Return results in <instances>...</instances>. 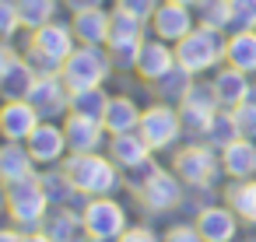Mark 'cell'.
I'll return each instance as SVG.
<instances>
[{"label":"cell","instance_id":"obj_1","mask_svg":"<svg viewBox=\"0 0 256 242\" xmlns=\"http://www.w3.org/2000/svg\"><path fill=\"white\" fill-rule=\"evenodd\" d=\"M64 172L70 176V182L84 193V196H112L126 179H123V168L109 158V151H84V154H67L64 162Z\"/></svg>","mask_w":256,"mask_h":242},{"label":"cell","instance_id":"obj_2","mask_svg":"<svg viewBox=\"0 0 256 242\" xmlns=\"http://www.w3.org/2000/svg\"><path fill=\"white\" fill-rule=\"evenodd\" d=\"M78 36H74V25L70 22H50L36 32H28V42H25V56L28 64L39 70V74H60L64 70V60L78 50Z\"/></svg>","mask_w":256,"mask_h":242},{"label":"cell","instance_id":"obj_3","mask_svg":"<svg viewBox=\"0 0 256 242\" xmlns=\"http://www.w3.org/2000/svg\"><path fill=\"white\" fill-rule=\"evenodd\" d=\"M224 50H228V36L224 32L196 25L190 36H182L176 42V64L186 67L193 78H204V74H214L224 64Z\"/></svg>","mask_w":256,"mask_h":242},{"label":"cell","instance_id":"obj_4","mask_svg":"<svg viewBox=\"0 0 256 242\" xmlns=\"http://www.w3.org/2000/svg\"><path fill=\"white\" fill-rule=\"evenodd\" d=\"M148 39H151L148 22H140V18H134V14L112 8V25H109V42H106V50H109L116 70L134 74V70H137V56H140V50H144Z\"/></svg>","mask_w":256,"mask_h":242},{"label":"cell","instance_id":"obj_5","mask_svg":"<svg viewBox=\"0 0 256 242\" xmlns=\"http://www.w3.org/2000/svg\"><path fill=\"white\" fill-rule=\"evenodd\" d=\"M134 200L140 204L144 214H172L186 204V182L172 172V165H158L148 179H140L137 186H130Z\"/></svg>","mask_w":256,"mask_h":242},{"label":"cell","instance_id":"obj_6","mask_svg":"<svg viewBox=\"0 0 256 242\" xmlns=\"http://www.w3.org/2000/svg\"><path fill=\"white\" fill-rule=\"evenodd\" d=\"M50 210H53V204H50V196H46L39 176L8 186V221H11L14 228H22L25 235H28V232H39V228L46 224Z\"/></svg>","mask_w":256,"mask_h":242},{"label":"cell","instance_id":"obj_7","mask_svg":"<svg viewBox=\"0 0 256 242\" xmlns=\"http://www.w3.org/2000/svg\"><path fill=\"white\" fill-rule=\"evenodd\" d=\"M172 172L193 190V186H214L221 176V151L207 140H190L172 151Z\"/></svg>","mask_w":256,"mask_h":242},{"label":"cell","instance_id":"obj_8","mask_svg":"<svg viewBox=\"0 0 256 242\" xmlns=\"http://www.w3.org/2000/svg\"><path fill=\"white\" fill-rule=\"evenodd\" d=\"M137 134L148 140V148H151L154 154H162V151H176L179 140L186 137V130H182V116H179V106H172V102H158V98H154L151 106H144Z\"/></svg>","mask_w":256,"mask_h":242},{"label":"cell","instance_id":"obj_9","mask_svg":"<svg viewBox=\"0 0 256 242\" xmlns=\"http://www.w3.org/2000/svg\"><path fill=\"white\" fill-rule=\"evenodd\" d=\"M112 70H116V67H112V56H109L106 46H78V50L64 60L60 78L67 81L70 92H81V88H98V84H106Z\"/></svg>","mask_w":256,"mask_h":242},{"label":"cell","instance_id":"obj_10","mask_svg":"<svg viewBox=\"0 0 256 242\" xmlns=\"http://www.w3.org/2000/svg\"><path fill=\"white\" fill-rule=\"evenodd\" d=\"M81 218H84V235L95 242H120V235L130 228L126 207L116 196H92Z\"/></svg>","mask_w":256,"mask_h":242},{"label":"cell","instance_id":"obj_11","mask_svg":"<svg viewBox=\"0 0 256 242\" xmlns=\"http://www.w3.org/2000/svg\"><path fill=\"white\" fill-rule=\"evenodd\" d=\"M28 102L39 109L42 120H64L70 112V88L60 74H39L28 92Z\"/></svg>","mask_w":256,"mask_h":242},{"label":"cell","instance_id":"obj_12","mask_svg":"<svg viewBox=\"0 0 256 242\" xmlns=\"http://www.w3.org/2000/svg\"><path fill=\"white\" fill-rule=\"evenodd\" d=\"M148 28H151L154 39H165V42L176 46L182 36H190L196 28V11L186 8V4H176V0H162L154 18L148 22Z\"/></svg>","mask_w":256,"mask_h":242},{"label":"cell","instance_id":"obj_13","mask_svg":"<svg viewBox=\"0 0 256 242\" xmlns=\"http://www.w3.org/2000/svg\"><path fill=\"white\" fill-rule=\"evenodd\" d=\"M25 144H28L32 158L39 162V168L60 165V162L70 154V148H67V134H64V123H60V120H42V123L36 126V134H32Z\"/></svg>","mask_w":256,"mask_h":242},{"label":"cell","instance_id":"obj_14","mask_svg":"<svg viewBox=\"0 0 256 242\" xmlns=\"http://www.w3.org/2000/svg\"><path fill=\"white\" fill-rule=\"evenodd\" d=\"M60 123H64V134H67V148L74 154L109 148V130H106L102 120H92V116H81V112H67Z\"/></svg>","mask_w":256,"mask_h":242},{"label":"cell","instance_id":"obj_15","mask_svg":"<svg viewBox=\"0 0 256 242\" xmlns=\"http://www.w3.org/2000/svg\"><path fill=\"white\" fill-rule=\"evenodd\" d=\"M193 224H196V232L207 238V242H235L238 238V228H242V221H238V214L221 200V204H207L204 210H196L193 214Z\"/></svg>","mask_w":256,"mask_h":242},{"label":"cell","instance_id":"obj_16","mask_svg":"<svg viewBox=\"0 0 256 242\" xmlns=\"http://www.w3.org/2000/svg\"><path fill=\"white\" fill-rule=\"evenodd\" d=\"M42 123L39 109L28 98H11V102H0V137L4 140H28L36 134V126Z\"/></svg>","mask_w":256,"mask_h":242},{"label":"cell","instance_id":"obj_17","mask_svg":"<svg viewBox=\"0 0 256 242\" xmlns=\"http://www.w3.org/2000/svg\"><path fill=\"white\" fill-rule=\"evenodd\" d=\"M39 172H42V168H39V162L32 158L28 144H22V140H4V144H0V182H4V186L36 179Z\"/></svg>","mask_w":256,"mask_h":242},{"label":"cell","instance_id":"obj_18","mask_svg":"<svg viewBox=\"0 0 256 242\" xmlns=\"http://www.w3.org/2000/svg\"><path fill=\"white\" fill-rule=\"evenodd\" d=\"M176 67V46L172 42H165V39H148L144 42V50H140V56H137V78L144 81V84H154L158 78H165L168 70Z\"/></svg>","mask_w":256,"mask_h":242},{"label":"cell","instance_id":"obj_19","mask_svg":"<svg viewBox=\"0 0 256 242\" xmlns=\"http://www.w3.org/2000/svg\"><path fill=\"white\" fill-rule=\"evenodd\" d=\"M39 182H42V190H46V196H50L53 207H78V210H84V204L92 200V196H84V193L70 182V176L64 172V165L42 168V172H39Z\"/></svg>","mask_w":256,"mask_h":242},{"label":"cell","instance_id":"obj_20","mask_svg":"<svg viewBox=\"0 0 256 242\" xmlns=\"http://www.w3.org/2000/svg\"><path fill=\"white\" fill-rule=\"evenodd\" d=\"M210 84H214V92H218L221 109H235V106H242V102H246V92H249L252 78H249V74H242V70H238V67H232V64H221V67L210 74Z\"/></svg>","mask_w":256,"mask_h":242},{"label":"cell","instance_id":"obj_21","mask_svg":"<svg viewBox=\"0 0 256 242\" xmlns=\"http://www.w3.org/2000/svg\"><path fill=\"white\" fill-rule=\"evenodd\" d=\"M109 158L123 168V172H134L137 165H144L148 158H154V151L148 148V140L130 130V134H112L109 137Z\"/></svg>","mask_w":256,"mask_h":242},{"label":"cell","instance_id":"obj_22","mask_svg":"<svg viewBox=\"0 0 256 242\" xmlns=\"http://www.w3.org/2000/svg\"><path fill=\"white\" fill-rule=\"evenodd\" d=\"M74 36L81 46H106L109 42V25H112V11L95 8V11H78L70 14Z\"/></svg>","mask_w":256,"mask_h":242},{"label":"cell","instance_id":"obj_23","mask_svg":"<svg viewBox=\"0 0 256 242\" xmlns=\"http://www.w3.org/2000/svg\"><path fill=\"white\" fill-rule=\"evenodd\" d=\"M221 172L228 179H256V140L238 137L221 151Z\"/></svg>","mask_w":256,"mask_h":242},{"label":"cell","instance_id":"obj_24","mask_svg":"<svg viewBox=\"0 0 256 242\" xmlns=\"http://www.w3.org/2000/svg\"><path fill=\"white\" fill-rule=\"evenodd\" d=\"M221 200L238 214L242 224H256V179H228V186L221 190Z\"/></svg>","mask_w":256,"mask_h":242},{"label":"cell","instance_id":"obj_25","mask_svg":"<svg viewBox=\"0 0 256 242\" xmlns=\"http://www.w3.org/2000/svg\"><path fill=\"white\" fill-rule=\"evenodd\" d=\"M140 112H144V109H140L130 95H112V98H109V109H106V116H102V123H106L109 137H112V134H130V130L140 126Z\"/></svg>","mask_w":256,"mask_h":242},{"label":"cell","instance_id":"obj_26","mask_svg":"<svg viewBox=\"0 0 256 242\" xmlns=\"http://www.w3.org/2000/svg\"><path fill=\"white\" fill-rule=\"evenodd\" d=\"M42 232L53 238V242H78L84 235V218L78 207H53Z\"/></svg>","mask_w":256,"mask_h":242},{"label":"cell","instance_id":"obj_27","mask_svg":"<svg viewBox=\"0 0 256 242\" xmlns=\"http://www.w3.org/2000/svg\"><path fill=\"white\" fill-rule=\"evenodd\" d=\"M224 64H232V67H238L242 74L256 78V28H246V32H228Z\"/></svg>","mask_w":256,"mask_h":242},{"label":"cell","instance_id":"obj_28","mask_svg":"<svg viewBox=\"0 0 256 242\" xmlns=\"http://www.w3.org/2000/svg\"><path fill=\"white\" fill-rule=\"evenodd\" d=\"M36 78H39V70L28 64V56L22 53V60L0 78V102H11V98H28V92H32V84H36Z\"/></svg>","mask_w":256,"mask_h":242},{"label":"cell","instance_id":"obj_29","mask_svg":"<svg viewBox=\"0 0 256 242\" xmlns=\"http://www.w3.org/2000/svg\"><path fill=\"white\" fill-rule=\"evenodd\" d=\"M193 81H196V78H193L186 67H179V64H176L165 78H158V81H154V84H148V88L154 92V98H158V102H172V106H179Z\"/></svg>","mask_w":256,"mask_h":242},{"label":"cell","instance_id":"obj_30","mask_svg":"<svg viewBox=\"0 0 256 242\" xmlns=\"http://www.w3.org/2000/svg\"><path fill=\"white\" fill-rule=\"evenodd\" d=\"M64 8V0H18V14H22V28L36 32L50 22H56V11Z\"/></svg>","mask_w":256,"mask_h":242},{"label":"cell","instance_id":"obj_31","mask_svg":"<svg viewBox=\"0 0 256 242\" xmlns=\"http://www.w3.org/2000/svg\"><path fill=\"white\" fill-rule=\"evenodd\" d=\"M242 137V130H238V120H235V109H218L214 112V120H210V130H207V144L210 148H218V151H224L228 144H235Z\"/></svg>","mask_w":256,"mask_h":242},{"label":"cell","instance_id":"obj_32","mask_svg":"<svg viewBox=\"0 0 256 242\" xmlns=\"http://www.w3.org/2000/svg\"><path fill=\"white\" fill-rule=\"evenodd\" d=\"M193 11H196V25L224 32V36L232 32V0H200Z\"/></svg>","mask_w":256,"mask_h":242},{"label":"cell","instance_id":"obj_33","mask_svg":"<svg viewBox=\"0 0 256 242\" xmlns=\"http://www.w3.org/2000/svg\"><path fill=\"white\" fill-rule=\"evenodd\" d=\"M109 92L98 84V88H81V92H70V112H81V116H92V120H102L106 109H109Z\"/></svg>","mask_w":256,"mask_h":242},{"label":"cell","instance_id":"obj_34","mask_svg":"<svg viewBox=\"0 0 256 242\" xmlns=\"http://www.w3.org/2000/svg\"><path fill=\"white\" fill-rule=\"evenodd\" d=\"M22 32L18 0H0V39H14Z\"/></svg>","mask_w":256,"mask_h":242},{"label":"cell","instance_id":"obj_35","mask_svg":"<svg viewBox=\"0 0 256 242\" xmlns=\"http://www.w3.org/2000/svg\"><path fill=\"white\" fill-rule=\"evenodd\" d=\"M256 28V0H232V32Z\"/></svg>","mask_w":256,"mask_h":242},{"label":"cell","instance_id":"obj_36","mask_svg":"<svg viewBox=\"0 0 256 242\" xmlns=\"http://www.w3.org/2000/svg\"><path fill=\"white\" fill-rule=\"evenodd\" d=\"M158 4H162V0H112V8H120V11H126V14L140 18V22H151Z\"/></svg>","mask_w":256,"mask_h":242},{"label":"cell","instance_id":"obj_37","mask_svg":"<svg viewBox=\"0 0 256 242\" xmlns=\"http://www.w3.org/2000/svg\"><path fill=\"white\" fill-rule=\"evenodd\" d=\"M162 242H207L200 232H196V224L193 221H179V224H172L168 232H165V238Z\"/></svg>","mask_w":256,"mask_h":242},{"label":"cell","instance_id":"obj_38","mask_svg":"<svg viewBox=\"0 0 256 242\" xmlns=\"http://www.w3.org/2000/svg\"><path fill=\"white\" fill-rule=\"evenodd\" d=\"M235 120H238L242 137H252V140H256V106H249V102L235 106Z\"/></svg>","mask_w":256,"mask_h":242},{"label":"cell","instance_id":"obj_39","mask_svg":"<svg viewBox=\"0 0 256 242\" xmlns=\"http://www.w3.org/2000/svg\"><path fill=\"white\" fill-rule=\"evenodd\" d=\"M120 242H162V235H158L151 224H130V228L120 235Z\"/></svg>","mask_w":256,"mask_h":242},{"label":"cell","instance_id":"obj_40","mask_svg":"<svg viewBox=\"0 0 256 242\" xmlns=\"http://www.w3.org/2000/svg\"><path fill=\"white\" fill-rule=\"evenodd\" d=\"M18 60H22V53L11 46V39H0V78H4V74L18 64Z\"/></svg>","mask_w":256,"mask_h":242},{"label":"cell","instance_id":"obj_41","mask_svg":"<svg viewBox=\"0 0 256 242\" xmlns=\"http://www.w3.org/2000/svg\"><path fill=\"white\" fill-rule=\"evenodd\" d=\"M64 8H67L70 14H78V11H95V8H106V0H64Z\"/></svg>","mask_w":256,"mask_h":242},{"label":"cell","instance_id":"obj_42","mask_svg":"<svg viewBox=\"0 0 256 242\" xmlns=\"http://www.w3.org/2000/svg\"><path fill=\"white\" fill-rule=\"evenodd\" d=\"M0 242H25V232L14 224H0Z\"/></svg>","mask_w":256,"mask_h":242},{"label":"cell","instance_id":"obj_43","mask_svg":"<svg viewBox=\"0 0 256 242\" xmlns=\"http://www.w3.org/2000/svg\"><path fill=\"white\" fill-rule=\"evenodd\" d=\"M25 242H53V238H50V235L39 228V232H28V235H25Z\"/></svg>","mask_w":256,"mask_h":242},{"label":"cell","instance_id":"obj_44","mask_svg":"<svg viewBox=\"0 0 256 242\" xmlns=\"http://www.w3.org/2000/svg\"><path fill=\"white\" fill-rule=\"evenodd\" d=\"M0 214H8V186L0 182Z\"/></svg>","mask_w":256,"mask_h":242},{"label":"cell","instance_id":"obj_45","mask_svg":"<svg viewBox=\"0 0 256 242\" xmlns=\"http://www.w3.org/2000/svg\"><path fill=\"white\" fill-rule=\"evenodd\" d=\"M246 102H249V106H256V81L249 84V92H246Z\"/></svg>","mask_w":256,"mask_h":242},{"label":"cell","instance_id":"obj_46","mask_svg":"<svg viewBox=\"0 0 256 242\" xmlns=\"http://www.w3.org/2000/svg\"><path fill=\"white\" fill-rule=\"evenodd\" d=\"M176 4H186V8H196V4H200V0H176Z\"/></svg>","mask_w":256,"mask_h":242},{"label":"cell","instance_id":"obj_47","mask_svg":"<svg viewBox=\"0 0 256 242\" xmlns=\"http://www.w3.org/2000/svg\"><path fill=\"white\" fill-rule=\"evenodd\" d=\"M78 242H95V238H88V235H81V238H78Z\"/></svg>","mask_w":256,"mask_h":242},{"label":"cell","instance_id":"obj_48","mask_svg":"<svg viewBox=\"0 0 256 242\" xmlns=\"http://www.w3.org/2000/svg\"><path fill=\"white\" fill-rule=\"evenodd\" d=\"M242 242H256V235H252V238H242Z\"/></svg>","mask_w":256,"mask_h":242},{"label":"cell","instance_id":"obj_49","mask_svg":"<svg viewBox=\"0 0 256 242\" xmlns=\"http://www.w3.org/2000/svg\"><path fill=\"white\" fill-rule=\"evenodd\" d=\"M0 144H4V137H0Z\"/></svg>","mask_w":256,"mask_h":242}]
</instances>
